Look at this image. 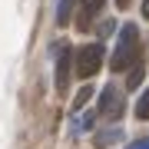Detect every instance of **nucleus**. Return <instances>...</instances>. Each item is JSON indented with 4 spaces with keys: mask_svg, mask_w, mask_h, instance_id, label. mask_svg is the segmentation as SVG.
I'll use <instances>...</instances> for the list:
<instances>
[{
    "mask_svg": "<svg viewBox=\"0 0 149 149\" xmlns=\"http://www.w3.org/2000/svg\"><path fill=\"white\" fill-rule=\"evenodd\" d=\"M139 56V30L133 23H123L119 27V37H116V53L109 56V66L116 70H129L133 66V60Z\"/></svg>",
    "mask_w": 149,
    "mask_h": 149,
    "instance_id": "f257e3e1",
    "label": "nucleus"
},
{
    "mask_svg": "<svg viewBox=\"0 0 149 149\" xmlns=\"http://www.w3.org/2000/svg\"><path fill=\"white\" fill-rule=\"evenodd\" d=\"M103 66V47L100 43H86V47H80L73 53V73L76 76H93L100 73Z\"/></svg>",
    "mask_w": 149,
    "mask_h": 149,
    "instance_id": "f03ea898",
    "label": "nucleus"
},
{
    "mask_svg": "<svg viewBox=\"0 0 149 149\" xmlns=\"http://www.w3.org/2000/svg\"><path fill=\"white\" fill-rule=\"evenodd\" d=\"M70 76H73V47L70 43H56V90H70Z\"/></svg>",
    "mask_w": 149,
    "mask_h": 149,
    "instance_id": "7ed1b4c3",
    "label": "nucleus"
},
{
    "mask_svg": "<svg viewBox=\"0 0 149 149\" xmlns=\"http://www.w3.org/2000/svg\"><path fill=\"white\" fill-rule=\"evenodd\" d=\"M123 109H126V96H123L116 86H106V90L100 93V116H106V119H119Z\"/></svg>",
    "mask_w": 149,
    "mask_h": 149,
    "instance_id": "20e7f679",
    "label": "nucleus"
},
{
    "mask_svg": "<svg viewBox=\"0 0 149 149\" xmlns=\"http://www.w3.org/2000/svg\"><path fill=\"white\" fill-rule=\"evenodd\" d=\"M106 7V0H80V10H76V27L80 30H90L96 23V17H100V10Z\"/></svg>",
    "mask_w": 149,
    "mask_h": 149,
    "instance_id": "39448f33",
    "label": "nucleus"
},
{
    "mask_svg": "<svg viewBox=\"0 0 149 149\" xmlns=\"http://www.w3.org/2000/svg\"><path fill=\"white\" fill-rule=\"evenodd\" d=\"M123 139V129L119 126H109V129H100V133L93 136V146L96 149H106V146H113V143H119Z\"/></svg>",
    "mask_w": 149,
    "mask_h": 149,
    "instance_id": "423d86ee",
    "label": "nucleus"
},
{
    "mask_svg": "<svg viewBox=\"0 0 149 149\" xmlns=\"http://www.w3.org/2000/svg\"><path fill=\"white\" fill-rule=\"evenodd\" d=\"M93 113H76V116H73V136H83V133H90V129H93Z\"/></svg>",
    "mask_w": 149,
    "mask_h": 149,
    "instance_id": "0eeeda50",
    "label": "nucleus"
},
{
    "mask_svg": "<svg viewBox=\"0 0 149 149\" xmlns=\"http://www.w3.org/2000/svg\"><path fill=\"white\" fill-rule=\"evenodd\" d=\"M73 7H76V0H60V3H56V23H60V27H66V23H70Z\"/></svg>",
    "mask_w": 149,
    "mask_h": 149,
    "instance_id": "6e6552de",
    "label": "nucleus"
},
{
    "mask_svg": "<svg viewBox=\"0 0 149 149\" xmlns=\"http://www.w3.org/2000/svg\"><path fill=\"white\" fill-rule=\"evenodd\" d=\"M129 70H133V73H129V90H136V86L143 83V73H146V70H143L139 60H133V66H129Z\"/></svg>",
    "mask_w": 149,
    "mask_h": 149,
    "instance_id": "1a4fd4ad",
    "label": "nucleus"
},
{
    "mask_svg": "<svg viewBox=\"0 0 149 149\" xmlns=\"http://www.w3.org/2000/svg\"><path fill=\"white\" fill-rule=\"evenodd\" d=\"M136 116H139V119H149V90H143V96H139V103H136Z\"/></svg>",
    "mask_w": 149,
    "mask_h": 149,
    "instance_id": "9d476101",
    "label": "nucleus"
},
{
    "mask_svg": "<svg viewBox=\"0 0 149 149\" xmlns=\"http://www.w3.org/2000/svg\"><path fill=\"white\" fill-rule=\"evenodd\" d=\"M90 96H93V90H90V86H83V90H80V96H76V103H73V106H76V113L86 106V100H90Z\"/></svg>",
    "mask_w": 149,
    "mask_h": 149,
    "instance_id": "9b49d317",
    "label": "nucleus"
},
{
    "mask_svg": "<svg viewBox=\"0 0 149 149\" xmlns=\"http://www.w3.org/2000/svg\"><path fill=\"white\" fill-rule=\"evenodd\" d=\"M126 149H149V136H143V139H133Z\"/></svg>",
    "mask_w": 149,
    "mask_h": 149,
    "instance_id": "f8f14e48",
    "label": "nucleus"
},
{
    "mask_svg": "<svg viewBox=\"0 0 149 149\" xmlns=\"http://www.w3.org/2000/svg\"><path fill=\"white\" fill-rule=\"evenodd\" d=\"M116 7H119V10H126V7H129V0H116Z\"/></svg>",
    "mask_w": 149,
    "mask_h": 149,
    "instance_id": "ddd939ff",
    "label": "nucleus"
},
{
    "mask_svg": "<svg viewBox=\"0 0 149 149\" xmlns=\"http://www.w3.org/2000/svg\"><path fill=\"white\" fill-rule=\"evenodd\" d=\"M143 17H149V0H143Z\"/></svg>",
    "mask_w": 149,
    "mask_h": 149,
    "instance_id": "4468645a",
    "label": "nucleus"
}]
</instances>
